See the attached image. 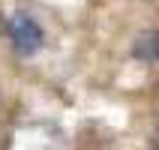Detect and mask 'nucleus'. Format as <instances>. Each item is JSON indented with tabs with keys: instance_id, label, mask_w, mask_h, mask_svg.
<instances>
[{
	"instance_id": "nucleus-1",
	"label": "nucleus",
	"mask_w": 159,
	"mask_h": 150,
	"mask_svg": "<svg viewBox=\"0 0 159 150\" xmlns=\"http://www.w3.org/2000/svg\"><path fill=\"white\" fill-rule=\"evenodd\" d=\"M9 39H12V48H15L21 57H33L39 48H42L45 36H42V27L36 24L27 12H15L9 18Z\"/></svg>"
},
{
	"instance_id": "nucleus-2",
	"label": "nucleus",
	"mask_w": 159,
	"mask_h": 150,
	"mask_svg": "<svg viewBox=\"0 0 159 150\" xmlns=\"http://www.w3.org/2000/svg\"><path fill=\"white\" fill-rule=\"evenodd\" d=\"M132 54L144 63H159V30H147L135 39Z\"/></svg>"
},
{
	"instance_id": "nucleus-3",
	"label": "nucleus",
	"mask_w": 159,
	"mask_h": 150,
	"mask_svg": "<svg viewBox=\"0 0 159 150\" xmlns=\"http://www.w3.org/2000/svg\"><path fill=\"white\" fill-rule=\"evenodd\" d=\"M156 144H159V132H156Z\"/></svg>"
}]
</instances>
